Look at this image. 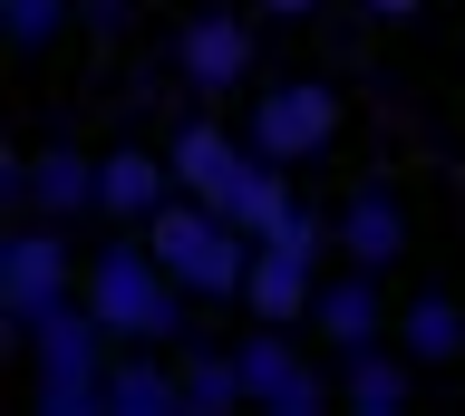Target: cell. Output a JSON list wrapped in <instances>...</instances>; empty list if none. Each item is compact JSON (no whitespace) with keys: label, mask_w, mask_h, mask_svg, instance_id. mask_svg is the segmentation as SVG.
<instances>
[{"label":"cell","mask_w":465,"mask_h":416,"mask_svg":"<svg viewBox=\"0 0 465 416\" xmlns=\"http://www.w3.org/2000/svg\"><path fill=\"white\" fill-rule=\"evenodd\" d=\"M136 233H145V252H155L194 300H242V281H252V233L223 223L203 194H174L165 213H145Z\"/></svg>","instance_id":"3957f363"},{"label":"cell","mask_w":465,"mask_h":416,"mask_svg":"<svg viewBox=\"0 0 465 416\" xmlns=\"http://www.w3.org/2000/svg\"><path fill=\"white\" fill-rule=\"evenodd\" d=\"M291 204H301V194H291V165H272V155H252V175H242V184H232V194H223V223H242V233H272V223H282V213Z\"/></svg>","instance_id":"ac0fdd59"},{"label":"cell","mask_w":465,"mask_h":416,"mask_svg":"<svg viewBox=\"0 0 465 416\" xmlns=\"http://www.w3.org/2000/svg\"><path fill=\"white\" fill-rule=\"evenodd\" d=\"M311 329L320 339H330V349H378V339H388V291H378V271L369 262H349V271H320V300H311Z\"/></svg>","instance_id":"9c48e42d"},{"label":"cell","mask_w":465,"mask_h":416,"mask_svg":"<svg viewBox=\"0 0 465 416\" xmlns=\"http://www.w3.org/2000/svg\"><path fill=\"white\" fill-rule=\"evenodd\" d=\"M340 88L330 78H282V88H262L252 97V117H242V136H252V155H272V165H311V155L340 146Z\"/></svg>","instance_id":"277c9868"},{"label":"cell","mask_w":465,"mask_h":416,"mask_svg":"<svg viewBox=\"0 0 465 416\" xmlns=\"http://www.w3.org/2000/svg\"><path fill=\"white\" fill-rule=\"evenodd\" d=\"M68 10H78V0H0V30H10V49H49L58 30H68Z\"/></svg>","instance_id":"d6986e66"},{"label":"cell","mask_w":465,"mask_h":416,"mask_svg":"<svg viewBox=\"0 0 465 416\" xmlns=\"http://www.w3.org/2000/svg\"><path fill=\"white\" fill-rule=\"evenodd\" d=\"M184 184H174V155H145V146H116L97 155V213L107 223H145V213H165Z\"/></svg>","instance_id":"7c38bea8"},{"label":"cell","mask_w":465,"mask_h":416,"mask_svg":"<svg viewBox=\"0 0 465 416\" xmlns=\"http://www.w3.org/2000/svg\"><path fill=\"white\" fill-rule=\"evenodd\" d=\"M174 368H184V416L252 407V387H242V349H174Z\"/></svg>","instance_id":"e0dca14e"},{"label":"cell","mask_w":465,"mask_h":416,"mask_svg":"<svg viewBox=\"0 0 465 416\" xmlns=\"http://www.w3.org/2000/svg\"><path fill=\"white\" fill-rule=\"evenodd\" d=\"M174 78L194 97H232L252 78V20H232V10H194L184 30H174Z\"/></svg>","instance_id":"52a82bcc"},{"label":"cell","mask_w":465,"mask_h":416,"mask_svg":"<svg viewBox=\"0 0 465 416\" xmlns=\"http://www.w3.org/2000/svg\"><path fill=\"white\" fill-rule=\"evenodd\" d=\"M320 300V242H252V281H242V310L272 329H301Z\"/></svg>","instance_id":"ba28073f"},{"label":"cell","mask_w":465,"mask_h":416,"mask_svg":"<svg viewBox=\"0 0 465 416\" xmlns=\"http://www.w3.org/2000/svg\"><path fill=\"white\" fill-rule=\"evenodd\" d=\"M10 204H29L39 223H78V213H97V155H78V146H39V155H20Z\"/></svg>","instance_id":"8fae6325"},{"label":"cell","mask_w":465,"mask_h":416,"mask_svg":"<svg viewBox=\"0 0 465 416\" xmlns=\"http://www.w3.org/2000/svg\"><path fill=\"white\" fill-rule=\"evenodd\" d=\"M359 10H369V20H388V30H398V20H417L427 0H359Z\"/></svg>","instance_id":"ffe728a7"},{"label":"cell","mask_w":465,"mask_h":416,"mask_svg":"<svg viewBox=\"0 0 465 416\" xmlns=\"http://www.w3.org/2000/svg\"><path fill=\"white\" fill-rule=\"evenodd\" d=\"M78 281H87V262L68 252V223H20L0 242V310H10V329H29L58 300H78Z\"/></svg>","instance_id":"5b68a950"},{"label":"cell","mask_w":465,"mask_h":416,"mask_svg":"<svg viewBox=\"0 0 465 416\" xmlns=\"http://www.w3.org/2000/svg\"><path fill=\"white\" fill-rule=\"evenodd\" d=\"M252 10H262V20H311L320 0H252Z\"/></svg>","instance_id":"44dd1931"},{"label":"cell","mask_w":465,"mask_h":416,"mask_svg":"<svg viewBox=\"0 0 465 416\" xmlns=\"http://www.w3.org/2000/svg\"><path fill=\"white\" fill-rule=\"evenodd\" d=\"M87 310L107 320V339H145V349H184V281H174L155 252H145V233L136 223H116V242L107 252H87Z\"/></svg>","instance_id":"6da1fadb"},{"label":"cell","mask_w":465,"mask_h":416,"mask_svg":"<svg viewBox=\"0 0 465 416\" xmlns=\"http://www.w3.org/2000/svg\"><path fill=\"white\" fill-rule=\"evenodd\" d=\"M407 387H417V358L388 349V339L340 358V407H359V416H398V407H407Z\"/></svg>","instance_id":"9a60e30c"},{"label":"cell","mask_w":465,"mask_h":416,"mask_svg":"<svg viewBox=\"0 0 465 416\" xmlns=\"http://www.w3.org/2000/svg\"><path fill=\"white\" fill-rule=\"evenodd\" d=\"M107 416H184V368H165L145 339H116L107 349Z\"/></svg>","instance_id":"4fadbf2b"},{"label":"cell","mask_w":465,"mask_h":416,"mask_svg":"<svg viewBox=\"0 0 465 416\" xmlns=\"http://www.w3.org/2000/svg\"><path fill=\"white\" fill-rule=\"evenodd\" d=\"M165 155H174V184L184 194H203V204L223 213V194L242 175H252V136H232V126H213V117H184L165 136Z\"/></svg>","instance_id":"30bf717a"},{"label":"cell","mask_w":465,"mask_h":416,"mask_svg":"<svg viewBox=\"0 0 465 416\" xmlns=\"http://www.w3.org/2000/svg\"><path fill=\"white\" fill-rule=\"evenodd\" d=\"M398 349L417 358V368H446V358H465V310L446 291H417L398 310Z\"/></svg>","instance_id":"2e32d148"},{"label":"cell","mask_w":465,"mask_h":416,"mask_svg":"<svg viewBox=\"0 0 465 416\" xmlns=\"http://www.w3.org/2000/svg\"><path fill=\"white\" fill-rule=\"evenodd\" d=\"M29 339V387H39V407L49 416H107V320L78 300H58V310H39V320L20 329Z\"/></svg>","instance_id":"7a4b0ae2"},{"label":"cell","mask_w":465,"mask_h":416,"mask_svg":"<svg viewBox=\"0 0 465 416\" xmlns=\"http://www.w3.org/2000/svg\"><path fill=\"white\" fill-rule=\"evenodd\" d=\"M242 387H252V407H272V416H320L330 397H340L311 358L291 349V329H272V320L242 329Z\"/></svg>","instance_id":"8992f818"},{"label":"cell","mask_w":465,"mask_h":416,"mask_svg":"<svg viewBox=\"0 0 465 416\" xmlns=\"http://www.w3.org/2000/svg\"><path fill=\"white\" fill-rule=\"evenodd\" d=\"M330 233H340V262H369V271H388L407 252V204L388 194V184H359L340 213H330Z\"/></svg>","instance_id":"5bb4252c"}]
</instances>
